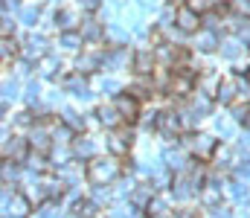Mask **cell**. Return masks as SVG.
I'll return each mask as SVG.
<instances>
[{"label":"cell","instance_id":"6da1fadb","mask_svg":"<svg viewBox=\"0 0 250 218\" xmlns=\"http://www.w3.org/2000/svg\"><path fill=\"white\" fill-rule=\"evenodd\" d=\"M84 175L93 186H111L120 180L123 163H120V157H93V160H87Z\"/></svg>","mask_w":250,"mask_h":218},{"label":"cell","instance_id":"7a4b0ae2","mask_svg":"<svg viewBox=\"0 0 250 218\" xmlns=\"http://www.w3.org/2000/svg\"><path fill=\"white\" fill-rule=\"evenodd\" d=\"M32 210V201L26 198V192H12L9 186H3V213L6 216H15V218H26Z\"/></svg>","mask_w":250,"mask_h":218},{"label":"cell","instance_id":"3957f363","mask_svg":"<svg viewBox=\"0 0 250 218\" xmlns=\"http://www.w3.org/2000/svg\"><path fill=\"white\" fill-rule=\"evenodd\" d=\"M184 148H189L198 160H209L215 154V140L207 134H189V137H184Z\"/></svg>","mask_w":250,"mask_h":218},{"label":"cell","instance_id":"277c9868","mask_svg":"<svg viewBox=\"0 0 250 218\" xmlns=\"http://www.w3.org/2000/svg\"><path fill=\"white\" fill-rule=\"evenodd\" d=\"M102 61H105V53L96 47V44H90L87 50H82V56L76 59V70L79 73H96V70H102Z\"/></svg>","mask_w":250,"mask_h":218},{"label":"cell","instance_id":"5b68a950","mask_svg":"<svg viewBox=\"0 0 250 218\" xmlns=\"http://www.w3.org/2000/svg\"><path fill=\"white\" fill-rule=\"evenodd\" d=\"M114 105H117V111L123 114L125 122H137L140 119V114H143V108H140V99L128 90V93H117L114 96Z\"/></svg>","mask_w":250,"mask_h":218},{"label":"cell","instance_id":"8992f818","mask_svg":"<svg viewBox=\"0 0 250 218\" xmlns=\"http://www.w3.org/2000/svg\"><path fill=\"white\" fill-rule=\"evenodd\" d=\"M26 140H29V145H32V151H41V154L53 151V145H56V140H53V128H47L44 122H35Z\"/></svg>","mask_w":250,"mask_h":218},{"label":"cell","instance_id":"52a82bcc","mask_svg":"<svg viewBox=\"0 0 250 218\" xmlns=\"http://www.w3.org/2000/svg\"><path fill=\"white\" fill-rule=\"evenodd\" d=\"M178 29L181 32H187V35H195V32H201L204 29V15H198L192 6H181L178 9Z\"/></svg>","mask_w":250,"mask_h":218},{"label":"cell","instance_id":"ba28073f","mask_svg":"<svg viewBox=\"0 0 250 218\" xmlns=\"http://www.w3.org/2000/svg\"><path fill=\"white\" fill-rule=\"evenodd\" d=\"M131 61H134V56L125 50L123 44H114L111 50H105V61H102V70H125Z\"/></svg>","mask_w":250,"mask_h":218},{"label":"cell","instance_id":"9c48e42d","mask_svg":"<svg viewBox=\"0 0 250 218\" xmlns=\"http://www.w3.org/2000/svg\"><path fill=\"white\" fill-rule=\"evenodd\" d=\"M21 56L26 59V61H41V59H47V38L44 35H26V41H23V47H21Z\"/></svg>","mask_w":250,"mask_h":218},{"label":"cell","instance_id":"30bf717a","mask_svg":"<svg viewBox=\"0 0 250 218\" xmlns=\"http://www.w3.org/2000/svg\"><path fill=\"white\" fill-rule=\"evenodd\" d=\"M157 131L172 143V140H178L181 137V131H184V122H181V114L178 111H166V114H160V122H157Z\"/></svg>","mask_w":250,"mask_h":218},{"label":"cell","instance_id":"8fae6325","mask_svg":"<svg viewBox=\"0 0 250 218\" xmlns=\"http://www.w3.org/2000/svg\"><path fill=\"white\" fill-rule=\"evenodd\" d=\"M108 154L111 157H125L128 151H131V145H134V137H131V131L123 128V131H111V137H108Z\"/></svg>","mask_w":250,"mask_h":218},{"label":"cell","instance_id":"7c38bea8","mask_svg":"<svg viewBox=\"0 0 250 218\" xmlns=\"http://www.w3.org/2000/svg\"><path fill=\"white\" fill-rule=\"evenodd\" d=\"M29 148H32L29 140H23V137H12V140L3 143V157H6V160H15V163H26Z\"/></svg>","mask_w":250,"mask_h":218},{"label":"cell","instance_id":"4fadbf2b","mask_svg":"<svg viewBox=\"0 0 250 218\" xmlns=\"http://www.w3.org/2000/svg\"><path fill=\"white\" fill-rule=\"evenodd\" d=\"M154 67H157V56L151 50H137L134 53L131 70L137 73V76H154Z\"/></svg>","mask_w":250,"mask_h":218},{"label":"cell","instance_id":"5bb4252c","mask_svg":"<svg viewBox=\"0 0 250 218\" xmlns=\"http://www.w3.org/2000/svg\"><path fill=\"white\" fill-rule=\"evenodd\" d=\"M236 96H239L236 76L221 79V81H218V90H215V102H221V105H233V102H236Z\"/></svg>","mask_w":250,"mask_h":218},{"label":"cell","instance_id":"9a60e30c","mask_svg":"<svg viewBox=\"0 0 250 218\" xmlns=\"http://www.w3.org/2000/svg\"><path fill=\"white\" fill-rule=\"evenodd\" d=\"M172 195H175L178 201H189V198H195V195H201V192L192 186V180L187 178V172H178V175H175V183H172Z\"/></svg>","mask_w":250,"mask_h":218},{"label":"cell","instance_id":"2e32d148","mask_svg":"<svg viewBox=\"0 0 250 218\" xmlns=\"http://www.w3.org/2000/svg\"><path fill=\"white\" fill-rule=\"evenodd\" d=\"M221 56H227V59H239L245 50H248V41L242 38V35H227V38H221Z\"/></svg>","mask_w":250,"mask_h":218},{"label":"cell","instance_id":"e0dca14e","mask_svg":"<svg viewBox=\"0 0 250 218\" xmlns=\"http://www.w3.org/2000/svg\"><path fill=\"white\" fill-rule=\"evenodd\" d=\"M64 90H67V93H73V96H79V99H90V90H87L84 73H79V70L64 79Z\"/></svg>","mask_w":250,"mask_h":218},{"label":"cell","instance_id":"ac0fdd59","mask_svg":"<svg viewBox=\"0 0 250 218\" xmlns=\"http://www.w3.org/2000/svg\"><path fill=\"white\" fill-rule=\"evenodd\" d=\"M157 192H154V183L148 180V183H143V186H137L134 192H131V204L137 207V210H148V204H151V198H154Z\"/></svg>","mask_w":250,"mask_h":218},{"label":"cell","instance_id":"d6986e66","mask_svg":"<svg viewBox=\"0 0 250 218\" xmlns=\"http://www.w3.org/2000/svg\"><path fill=\"white\" fill-rule=\"evenodd\" d=\"M96 117H99V125H105V128H111V131H117L120 122H125L123 114L117 111V105H102V108L96 111Z\"/></svg>","mask_w":250,"mask_h":218},{"label":"cell","instance_id":"ffe728a7","mask_svg":"<svg viewBox=\"0 0 250 218\" xmlns=\"http://www.w3.org/2000/svg\"><path fill=\"white\" fill-rule=\"evenodd\" d=\"M189 108H192L198 117H207V114L212 111V96L198 87V90H192V96H189Z\"/></svg>","mask_w":250,"mask_h":218},{"label":"cell","instance_id":"44dd1931","mask_svg":"<svg viewBox=\"0 0 250 218\" xmlns=\"http://www.w3.org/2000/svg\"><path fill=\"white\" fill-rule=\"evenodd\" d=\"M198 201H201L207 210H212V207H221V186H218L215 180H212V183H204V189H201Z\"/></svg>","mask_w":250,"mask_h":218},{"label":"cell","instance_id":"7402d4cb","mask_svg":"<svg viewBox=\"0 0 250 218\" xmlns=\"http://www.w3.org/2000/svg\"><path fill=\"white\" fill-rule=\"evenodd\" d=\"M41 180H44V186H47L50 201H62L64 195H67V180H62L59 175H44Z\"/></svg>","mask_w":250,"mask_h":218},{"label":"cell","instance_id":"603a6c76","mask_svg":"<svg viewBox=\"0 0 250 218\" xmlns=\"http://www.w3.org/2000/svg\"><path fill=\"white\" fill-rule=\"evenodd\" d=\"M70 145H73L76 160H93V157H96V143H93L90 137H76Z\"/></svg>","mask_w":250,"mask_h":218},{"label":"cell","instance_id":"cb8c5ba5","mask_svg":"<svg viewBox=\"0 0 250 218\" xmlns=\"http://www.w3.org/2000/svg\"><path fill=\"white\" fill-rule=\"evenodd\" d=\"M82 35H84V41H87V44H99V41L105 38V26H102L99 20L87 18V20L82 23Z\"/></svg>","mask_w":250,"mask_h":218},{"label":"cell","instance_id":"d4e9b609","mask_svg":"<svg viewBox=\"0 0 250 218\" xmlns=\"http://www.w3.org/2000/svg\"><path fill=\"white\" fill-rule=\"evenodd\" d=\"M195 47H198L201 53H212V50H218V47H221V44H218V32H209V29L195 32Z\"/></svg>","mask_w":250,"mask_h":218},{"label":"cell","instance_id":"484cf974","mask_svg":"<svg viewBox=\"0 0 250 218\" xmlns=\"http://www.w3.org/2000/svg\"><path fill=\"white\" fill-rule=\"evenodd\" d=\"M82 44H84V35H82V29H70V32H62V35H59V47L70 50V53H76V50H84Z\"/></svg>","mask_w":250,"mask_h":218},{"label":"cell","instance_id":"4316f807","mask_svg":"<svg viewBox=\"0 0 250 218\" xmlns=\"http://www.w3.org/2000/svg\"><path fill=\"white\" fill-rule=\"evenodd\" d=\"M163 160H166V169H175V172H187L189 169V160H187L184 151H172V148H166Z\"/></svg>","mask_w":250,"mask_h":218},{"label":"cell","instance_id":"83f0119b","mask_svg":"<svg viewBox=\"0 0 250 218\" xmlns=\"http://www.w3.org/2000/svg\"><path fill=\"white\" fill-rule=\"evenodd\" d=\"M146 213H148L151 218H172V216H169V201H166L163 195H154Z\"/></svg>","mask_w":250,"mask_h":218},{"label":"cell","instance_id":"f1b7e54d","mask_svg":"<svg viewBox=\"0 0 250 218\" xmlns=\"http://www.w3.org/2000/svg\"><path fill=\"white\" fill-rule=\"evenodd\" d=\"M73 216H79V218H99V204H96L93 198L79 201V204L73 207Z\"/></svg>","mask_w":250,"mask_h":218},{"label":"cell","instance_id":"f546056e","mask_svg":"<svg viewBox=\"0 0 250 218\" xmlns=\"http://www.w3.org/2000/svg\"><path fill=\"white\" fill-rule=\"evenodd\" d=\"M79 23H84V20H79L76 9H62V12H59V26H62V32H70V29H76Z\"/></svg>","mask_w":250,"mask_h":218},{"label":"cell","instance_id":"4dcf8cb0","mask_svg":"<svg viewBox=\"0 0 250 218\" xmlns=\"http://www.w3.org/2000/svg\"><path fill=\"white\" fill-rule=\"evenodd\" d=\"M62 122H64V125H70L76 134H82V131L87 128V119H84V117H79L76 111H64V114H62Z\"/></svg>","mask_w":250,"mask_h":218},{"label":"cell","instance_id":"1f68e13d","mask_svg":"<svg viewBox=\"0 0 250 218\" xmlns=\"http://www.w3.org/2000/svg\"><path fill=\"white\" fill-rule=\"evenodd\" d=\"M230 114H233V119H236V122H248V117H250V99H236V102L230 105Z\"/></svg>","mask_w":250,"mask_h":218},{"label":"cell","instance_id":"d6a6232c","mask_svg":"<svg viewBox=\"0 0 250 218\" xmlns=\"http://www.w3.org/2000/svg\"><path fill=\"white\" fill-rule=\"evenodd\" d=\"M15 56H18V44H15V38H3V44H0V59H3V64L9 67Z\"/></svg>","mask_w":250,"mask_h":218},{"label":"cell","instance_id":"836d02e7","mask_svg":"<svg viewBox=\"0 0 250 218\" xmlns=\"http://www.w3.org/2000/svg\"><path fill=\"white\" fill-rule=\"evenodd\" d=\"M59 70H62V61H56L53 56H47V59H41V61H38V73H41V76H47V79H53Z\"/></svg>","mask_w":250,"mask_h":218},{"label":"cell","instance_id":"e575fe53","mask_svg":"<svg viewBox=\"0 0 250 218\" xmlns=\"http://www.w3.org/2000/svg\"><path fill=\"white\" fill-rule=\"evenodd\" d=\"M224 26H227V20H221L218 12H207V15H204V29H209V32H221Z\"/></svg>","mask_w":250,"mask_h":218},{"label":"cell","instance_id":"d590c367","mask_svg":"<svg viewBox=\"0 0 250 218\" xmlns=\"http://www.w3.org/2000/svg\"><path fill=\"white\" fill-rule=\"evenodd\" d=\"M26 166H29V169H32V172H47V169H50V166H53V163H47V160H44V154H41V151H32V154H29V157H26Z\"/></svg>","mask_w":250,"mask_h":218},{"label":"cell","instance_id":"8d00e7d4","mask_svg":"<svg viewBox=\"0 0 250 218\" xmlns=\"http://www.w3.org/2000/svg\"><path fill=\"white\" fill-rule=\"evenodd\" d=\"M18 180V166L15 160H3V186H12Z\"/></svg>","mask_w":250,"mask_h":218},{"label":"cell","instance_id":"74e56055","mask_svg":"<svg viewBox=\"0 0 250 218\" xmlns=\"http://www.w3.org/2000/svg\"><path fill=\"white\" fill-rule=\"evenodd\" d=\"M148 180L154 183V189H166V186H172V183H175V180L169 178V172H163V169H157V172H154Z\"/></svg>","mask_w":250,"mask_h":218},{"label":"cell","instance_id":"f35d334b","mask_svg":"<svg viewBox=\"0 0 250 218\" xmlns=\"http://www.w3.org/2000/svg\"><path fill=\"white\" fill-rule=\"evenodd\" d=\"M38 18H41V9H38V6H26V9L21 12V23H26V26H32Z\"/></svg>","mask_w":250,"mask_h":218},{"label":"cell","instance_id":"ab89813d","mask_svg":"<svg viewBox=\"0 0 250 218\" xmlns=\"http://www.w3.org/2000/svg\"><path fill=\"white\" fill-rule=\"evenodd\" d=\"M38 102H41V87H38V84L32 81V84L26 87V105H29V108H35Z\"/></svg>","mask_w":250,"mask_h":218},{"label":"cell","instance_id":"60d3db41","mask_svg":"<svg viewBox=\"0 0 250 218\" xmlns=\"http://www.w3.org/2000/svg\"><path fill=\"white\" fill-rule=\"evenodd\" d=\"M111 198H114V192H111L108 186H96V189H93V201H96L99 207H102V204H108Z\"/></svg>","mask_w":250,"mask_h":218},{"label":"cell","instance_id":"b9f144b4","mask_svg":"<svg viewBox=\"0 0 250 218\" xmlns=\"http://www.w3.org/2000/svg\"><path fill=\"white\" fill-rule=\"evenodd\" d=\"M140 122H143L146 128H157V122H160V114H157V111H146V114H140Z\"/></svg>","mask_w":250,"mask_h":218},{"label":"cell","instance_id":"7bdbcfd3","mask_svg":"<svg viewBox=\"0 0 250 218\" xmlns=\"http://www.w3.org/2000/svg\"><path fill=\"white\" fill-rule=\"evenodd\" d=\"M41 218H59V201H44L41 204Z\"/></svg>","mask_w":250,"mask_h":218},{"label":"cell","instance_id":"ee69618b","mask_svg":"<svg viewBox=\"0 0 250 218\" xmlns=\"http://www.w3.org/2000/svg\"><path fill=\"white\" fill-rule=\"evenodd\" d=\"M18 96V81H6L3 84V108L9 105V99H15Z\"/></svg>","mask_w":250,"mask_h":218},{"label":"cell","instance_id":"f6af8a7d","mask_svg":"<svg viewBox=\"0 0 250 218\" xmlns=\"http://www.w3.org/2000/svg\"><path fill=\"white\" fill-rule=\"evenodd\" d=\"M15 125H21V128H29V125H35V117H32L29 111H23V114H18V117H15Z\"/></svg>","mask_w":250,"mask_h":218},{"label":"cell","instance_id":"bcb514c9","mask_svg":"<svg viewBox=\"0 0 250 218\" xmlns=\"http://www.w3.org/2000/svg\"><path fill=\"white\" fill-rule=\"evenodd\" d=\"M236 84H239V96H242V99H250V79L236 76Z\"/></svg>","mask_w":250,"mask_h":218},{"label":"cell","instance_id":"7dc6e473","mask_svg":"<svg viewBox=\"0 0 250 218\" xmlns=\"http://www.w3.org/2000/svg\"><path fill=\"white\" fill-rule=\"evenodd\" d=\"M187 6H192L198 15H207V9H209V0H187Z\"/></svg>","mask_w":250,"mask_h":218},{"label":"cell","instance_id":"c3c4849f","mask_svg":"<svg viewBox=\"0 0 250 218\" xmlns=\"http://www.w3.org/2000/svg\"><path fill=\"white\" fill-rule=\"evenodd\" d=\"M215 128H218V134H224V137H233V122H227V119H218V122H215Z\"/></svg>","mask_w":250,"mask_h":218},{"label":"cell","instance_id":"681fc988","mask_svg":"<svg viewBox=\"0 0 250 218\" xmlns=\"http://www.w3.org/2000/svg\"><path fill=\"white\" fill-rule=\"evenodd\" d=\"M108 35H111L117 44H123L125 38H128V35H125V29H120V26H111V29H108Z\"/></svg>","mask_w":250,"mask_h":218},{"label":"cell","instance_id":"f907efd6","mask_svg":"<svg viewBox=\"0 0 250 218\" xmlns=\"http://www.w3.org/2000/svg\"><path fill=\"white\" fill-rule=\"evenodd\" d=\"M102 90H108V93H120V81H114V79H102Z\"/></svg>","mask_w":250,"mask_h":218},{"label":"cell","instance_id":"816d5d0a","mask_svg":"<svg viewBox=\"0 0 250 218\" xmlns=\"http://www.w3.org/2000/svg\"><path fill=\"white\" fill-rule=\"evenodd\" d=\"M99 3H102V0H79V6H82L84 12H96V9H99Z\"/></svg>","mask_w":250,"mask_h":218},{"label":"cell","instance_id":"f5cc1de1","mask_svg":"<svg viewBox=\"0 0 250 218\" xmlns=\"http://www.w3.org/2000/svg\"><path fill=\"white\" fill-rule=\"evenodd\" d=\"M236 12L239 15H250V0H236Z\"/></svg>","mask_w":250,"mask_h":218},{"label":"cell","instance_id":"db71d44e","mask_svg":"<svg viewBox=\"0 0 250 218\" xmlns=\"http://www.w3.org/2000/svg\"><path fill=\"white\" fill-rule=\"evenodd\" d=\"M239 148H242V151L248 154V160H250V128H248V134L242 137V143H239Z\"/></svg>","mask_w":250,"mask_h":218},{"label":"cell","instance_id":"11a10c76","mask_svg":"<svg viewBox=\"0 0 250 218\" xmlns=\"http://www.w3.org/2000/svg\"><path fill=\"white\" fill-rule=\"evenodd\" d=\"M21 6V0H3V12H9V9H18Z\"/></svg>","mask_w":250,"mask_h":218},{"label":"cell","instance_id":"9f6ffc18","mask_svg":"<svg viewBox=\"0 0 250 218\" xmlns=\"http://www.w3.org/2000/svg\"><path fill=\"white\" fill-rule=\"evenodd\" d=\"M143 9H157V0H140Z\"/></svg>","mask_w":250,"mask_h":218},{"label":"cell","instance_id":"6f0895ef","mask_svg":"<svg viewBox=\"0 0 250 218\" xmlns=\"http://www.w3.org/2000/svg\"><path fill=\"white\" fill-rule=\"evenodd\" d=\"M245 125H248V128H250V117H248V122H245Z\"/></svg>","mask_w":250,"mask_h":218},{"label":"cell","instance_id":"680465c9","mask_svg":"<svg viewBox=\"0 0 250 218\" xmlns=\"http://www.w3.org/2000/svg\"><path fill=\"white\" fill-rule=\"evenodd\" d=\"M172 3H184V0H172Z\"/></svg>","mask_w":250,"mask_h":218}]
</instances>
